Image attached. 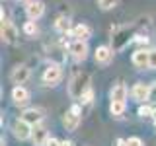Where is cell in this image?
<instances>
[{"label": "cell", "instance_id": "obj_15", "mask_svg": "<svg viewBox=\"0 0 156 146\" xmlns=\"http://www.w3.org/2000/svg\"><path fill=\"white\" fill-rule=\"evenodd\" d=\"M12 99H14V103H16V105H23V103H27V101H29V92L23 86H16L12 90Z\"/></svg>", "mask_w": 156, "mask_h": 146}, {"label": "cell", "instance_id": "obj_5", "mask_svg": "<svg viewBox=\"0 0 156 146\" xmlns=\"http://www.w3.org/2000/svg\"><path fill=\"white\" fill-rule=\"evenodd\" d=\"M12 130H14V136L20 140H27L29 136L33 134V127L26 123L23 119H18V121H14V125H12Z\"/></svg>", "mask_w": 156, "mask_h": 146}, {"label": "cell", "instance_id": "obj_18", "mask_svg": "<svg viewBox=\"0 0 156 146\" xmlns=\"http://www.w3.org/2000/svg\"><path fill=\"white\" fill-rule=\"evenodd\" d=\"M55 29H57V31H61V33L72 31V29H70V19H68L66 16H61V18L55 22Z\"/></svg>", "mask_w": 156, "mask_h": 146}, {"label": "cell", "instance_id": "obj_17", "mask_svg": "<svg viewBox=\"0 0 156 146\" xmlns=\"http://www.w3.org/2000/svg\"><path fill=\"white\" fill-rule=\"evenodd\" d=\"M127 86L125 84H117L113 90H111V101H125L127 99Z\"/></svg>", "mask_w": 156, "mask_h": 146}, {"label": "cell", "instance_id": "obj_10", "mask_svg": "<svg viewBox=\"0 0 156 146\" xmlns=\"http://www.w3.org/2000/svg\"><path fill=\"white\" fill-rule=\"evenodd\" d=\"M29 68L26 66V64H20V66H16L12 70V74H10V78H12V82L14 84H18V86H22V84H26V82L29 80Z\"/></svg>", "mask_w": 156, "mask_h": 146}, {"label": "cell", "instance_id": "obj_6", "mask_svg": "<svg viewBox=\"0 0 156 146\" xmlns=\"http://www.w3.org/2000/svg\"><path fill=\"white\" fill-rule=\"evenodd\" d=\"M68 51H70V55L74 61H86V57H88V45H86V41H80V39H74V41L68 45Z\"/></svg>", "mask_w": 156, "mask_h": 146}, {"label": "cell", "instance_id": "obj_3", "mask_svg": "<svg viewBox=\"0 0 156 146\" xmlns=\"http://www.w3.org/2000/svg\"><path fill=\"white\" fill-rule=\"evenodd\" d=\"M62 78V68L61 64H51L45 68V72H43V82H45L47 86H57L58 82H61Z\"/></svg>", "mask_w": 156, "mask_h": 146}, {"label": "cell", "instance_id": "obj_8", "mask_svg": "<svg viewBox=\"0 0 156 146\" xmlns=\"http://www.w3.org/2000/svg\"><path fill=\"white\" fill-rule=\"evenodd\" d=\"M43 12H45V4L41 2V0H27L26 4V14L27 18L31 19V22H35L43 16Z\"/></svg>", "mask_w": 156, "mask_h": 146}, {"label": "cell", "instance_id": "obj_26", "mask_svg": "<svg viewBox=\"0 0 156 146\" xmlns=\"http://www.w3.org/2000/svg\"><path fill=\"white\" fill-rule=\"evenodd\" d=\"M45 146H61V142H58L57 138H53V136H51V138L47 140V144H45Z\"/></svg>", "mask_w": 156, "mask_h": 146}, {"label": "cell", "instance_id": "obj_1", "mask_svg": "<svg viewBox=\"0 0 156 146\" xmlns=\"http://www.w3.org/2000/svg\"><path fill=\"white\" fill-rule=\"evenodd\" d=\"M90 82H92V78H90L88 72H76V74L72 76L70 84H68V96H70L72 99H78V101H80L82 96H84L86 92L92 88Z\"/></svg>", "mask_w": 156, "mask_h": 146}, {"label": "cell", "instance_id": "obj_24", "mask_svg": "<svg viewBox=\"0 0 156 146\" xmlns=\"http://www.w3.org/2000/svg\"><path fill=\"white\" fill-rule=\"evenodd\" d=\"M92 99H94V90H92V88H90V90H88L86 94L82 96V99H80V101H82V103H90Z\"/></svg>", "mask_w": 156, "mask_h": 146}, {"label": "cell", "instance_id": "obj_23", "mask_svg": "<svg viewBox=\"0 0 156 146\" xmlns=\"http://www.w3.org/2000/svg\"><path fill=\"white\" fill-rule=\"evenodd\" d=\"M127 144L129 146H144V142L139 138V136H129V138H127Z\"/></svg>", "mask_w": 156, "mask_h": 146}, {"label": "cell", "instance_id": "obj_7", "mask_svg": "<svg viewBox=\"0 0 156 146\" xmlns=\"http://www.w3.org/2000/svg\"><path fill=\"white\" fill-rule=\"evenodd\" d=\"M2 41L10 43V45H14L18 41V29L12 22L4 19V14H2Z\"/></svg>", "mask_w": 156, "mask_h": 146}, {"label": "cell", "instance_id": "obj_11", "mask_svg": "<svg viewBox=\"0 0 156 146\" xmlns=\"http://www.w3.org/2000/svg\"><path fill=\"white\" fill-rule=\"evenodd\" d=\"M113 49L111 47H98L96 49V53H94V57H96V62L98 64H109L111 62V58H113Z\"/></svg>", "mask_w": 156, "mask_h": 146}, {"label": "cell", "instance_id": "obj_4", "mask_svg": "<svg viewBox=\"0 0 156 146\" xmlns=\"http://www.w3.org/2000/svg\"><path fill=\"white\" fill-rule=\"evenodd\" d=\"M62 125L66 127V130H76L80 125V107L72 105L70 111H66V115L62 117Z\"/></svg>", "mask_w": 156, "mask_h": 146}, {"label": "cell", "instance_id": "obj_20", "mask_svg": "<svg viewBox=\"0 0 156 146\" xmlns=\"http://www.w3.org/2000/svg\"><path fill=\"white\" fill-rule=\"evenodd\" d=\"M23 31H26V35H31V37H35L37 35V23L35 22H26V26H23Z\"/></svg>", "mask_w": 156, "mask_h": 146}, {"label": "cell", "instance_id": "obj_25", "mask_svg": "<svg viewBox=\"0 0 156 146\" xmlns=\"http://www.w3.org/2000/svg\"><path fill=\"white\" fill-rule=\"evenodd\" d=\"M150 68H152V70H156V49H152V51H150Z\"/></svg>", "mask_w": 156, "mask_h": 146}, {"label": "cell", "instance_id": "obj_9", "mask_svg": "<svg viewBox=\"0 0 156 146\" xmlns=\"http://www.w3.org/2000/svg\"><path fill=\"white\" fill-rule=\"evenodd\" d=\"M131 61H133V64L136 68H150V51H146V49H139V51L133 53Z\"/></svg>", "mask_w": 156, "mask_h": 146}, {"label": "cell", "instance_id": "obj_2", "mask_svg": "<svg viewBox=\"0 0 156 146\" xmlns=\"http://www.w3.org/2000/svg\"><path fill=\"white\" fill-rule=\"evenodd\" d=\"M135 37V27L133 26H123L119 29H115L113 35H111V49L113 51H121L133 41Z\"/></svg>", "mask_w": 156, "mask_h": 146}, {"label": "cell", "instance_id": "obj_19", "mask_svg": "<svg viewBox=\"0 0 156 146\" xmlns=\"http://www.w3.org/2000/svg\"><path fill=\"white\" fill-rule=\"evenodd\" d=\"M125 109H127L125 101H111L109 111H111V115H113V117H121V115L125 113Z\"/></svg>", "mask_w": 156, "mask_h": 146}, {"label": "cell", "instance_id": "obj_29", "mask_svg": "<svg viewBox=\"0 0 156 146\" xmlns=\"http://www.w3.org/2000/svg\"><path fill=\"white\" fill-rule=\"evenodd\" d=\"M18 2H23V0H18Z\"/></svg>", "mask_w": 156, "mask_h": 146}, {"label": "cell", "instance_id": "obj_13", "mask_svg": "<svg viewBox=\"0 0 156 146\" xmlns=\"http://www.w3.org/2000/svg\"><path fill=\"white\" fill-rule=\"evenodd\" d=\"M22 119L26 121V123H29L31 127H37L43 121V111L41 109H35V107L26 109V111H23V115H22Z\"/></svg>", "mask_w": 156, "mask_h": 146}, {"label": "cell", "instance_id": "obj_22", "mask_svg": "<svg viewBox=\"0 0 156 146\" xmlns=\"http://www.w3.org/2000/svg\"><path fill=\"white\" fill-rule=\"evenodd\" d=\"M98 4H100L101 10H111L117 6V0H98Z\"/></svg>", "mask_w": 156, "mask_h": 146}, {"label": "cell", "instance_id": "obj_12", "mask_svg": "<svg viewBox=\"0 0 156 146\" xmlns=\"http://www.w3.org/2000/svg\"><path fill=\"white\" fill-rule=\"evenodd\" d=\"M131 94H133L135 101L143 103V101L150 99V86H146V84H143V82H139V84L133 86V92H131Z\"/></svg>", "mask_w": 156, "mask_h": 146}, {"label": "cell", "instance_id": "obj_27", "mask_svg": "<svg viewBox=\"0 0 156 146\" xmlns=\"http://www.w3.org/2000/svg\"><path fill=\"white\" fill-rule=\"evenodd\" d=\"M150 99H154V101H156V84H154V86H150Z\"/></svg>", "mask_w": 156, "mask_h": 146}, {"label": "cell", "instance_id": "obj_21", "mask_svg": "<svg viewBox=\"0 0 156 146\" xmlns=\"http://www.w3.org/2000/svg\"><path fill=\"white\" fill-rule=\"evenodd\" d=\"M152 115H154V109L150 105H140L139 107V117L144 119V117H152Z\"/></svg>", "mask_w": 156, "mask_h": 146}, {"label": "cell", "instance_id": "obj_16", "mask_svg": "<svg viewBox=\"0 0 156 146\" xmlns=\"http://www.w3.org/2000/svg\"><path fill=\"white\" fill-rule=\"evenodd\" d=\"M72 37L80 39V41H88L92 37V29L86 26V23H78V26L72 27Z\"/></svg>", "mask_w": 156, "mask_h": 146}, {"label": "cell", "instance_id": "obj_14", "mask_svg": "<svg viewBox=\"0 0 156 146\" xmlns=\"http://www.w3.org/2000/svg\"><path fill=\"white\" fill-rule=\"evenodd\" d=\"M31 140H33V144L35 146H45L47 144V140H49V133H47V129L45 127H33V134H31Z\"/></svg>", "mask_w": 156, "mask_h": 146}, {"label": "cell", "instance_id": "obj_28", "mask_svg": "<svg viewBox=\"0 0 156 146\" xmlns=\"http://www.w3.org/2000/svg\"><path fill=\"white\" fill-rule=\"evenodd\" d=\"M117 146H129V144H127L125 138H117Z\"/></svg>", "mask_w": 156, "mask_h": 146}]
</instances>
